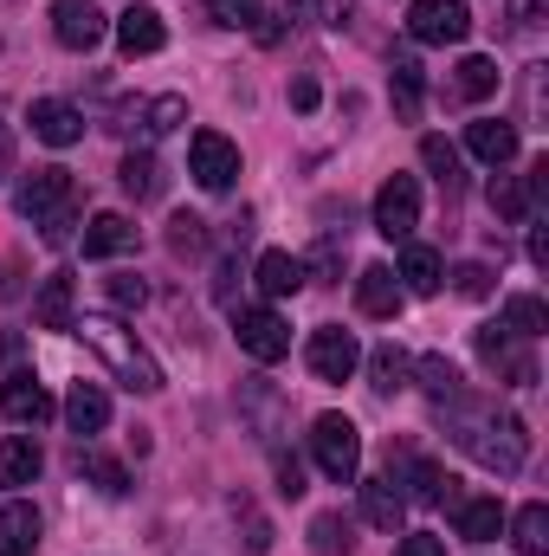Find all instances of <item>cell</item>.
<instances>
[{"mask_svg": "<svg viewBox=\"0 0 549 556\" xmlns=\"http://www.w3.org/2000/svg\"><path fill=\"white\" fill-rule=\"evenodd\" d=\"M439 408H446V433H452V446H459L465 459H478V466L498 472V479L524 472L531 433H524V420L511 415V408H498V402H465V395H452V402H439Z\"/></svg>", "mask_w": 549, "mask_h": 556, "instance_id": "1", "label": "cell"}, {"mask_svg": "<svg viewBox=\"0 0 549 556\" xmlns=\"http://www.w3.org/2000/svg\"><path fill=\"white\" fill-rule=\"evenodd\" d=\"M72 330H78V337H85V343L111 363V376H117L124 389H137V395H162V389H168V382H162V363L142 350V343L124 330V324H117V317H78Z\"/></svg>", "mask_w": 549, "mask_h": 556, "instance_id": "2", "label": "cell"}, {"mask_svg": "<svg viewBox=\"0 0 549 556\" xmlns=\"http://www.w3.org/2000/svg\"><path fill=\"white\" fill-rule=\"evenodd\" d=\"M13 207L59 247V240H72V220H78V181H72L65 168H33V175L13 188Z\"/></svg>", "mask_w": 549, "mask_h": 556, "instance_id": "3", "label": "cell"}, {"mask_svg": "<svg viewBox=\"0 0 549 556\" xmlns=\"http://www.w3.org/2000/svg\"><path fill=\"white\" fill-rule=\"evenodd\" d=\"M310 453H317V472L330 485H356L362 472V433L349 415H317L310 420Z\"/></svg>", "mask_w": 549, "mask_h": 556, "instance_id": "4", "label": "cell"}, {"mask_svg": "<svg viewBox=\"0 0 549 556\" xmlns=\"http://www.w3.org/2000/svg\"><path fill=\"white\" fill-rule=\"evenodd\" d=\"M472 33L465 0H408V39L413 46H459Z\"/></svg>", "mask_w": 549, "mask_h": 556, "instance_id": "5", "label": "cell"}, {"mask_svg": "<svg viewBox=\"0 0 549 556\" xmlns=\"http://www.w3.org/2000/svg\"><path fill=\"white\" fill-rule=\"evenodd\" d=\"M304 363H310V376H317V382H349V376L362 369V343H356L343 324H323V330H310Z\"/></svg>", "mask_w": 549, "mask_h": 556, "instance_id": "6", "label": "cell"}, {"mask_svg": "<svg viewBox=\"0 0 549 556\" xmlns=\"http://www.w3.org/2000/svg\"><path fill=\"white\" fill-rule=\"evenodd\" d=\"M233 337H240V350L253 356V363H284L291 356V324L266 311V304H253V311H233Z\"/></svg>", "mask_w": 549, "mask_h": 556, "instance_id": "7", "label": "cell"}, {"mask_svg": "<svg viewBox=\"0 0 549 556\" xmlns=\"http://www.w3.org/2000/svg\"><path fill=\"white\" fill-rule=\"evenodd\" d=\"M420 227V181L413 175H388L375 188V233L382 240H408Z\"/></svg>", "mask_w": 549, "mask_h": 556, "instance_id": "8", "label": "cell"}, {"mask_svg": "<svg viewBox=\"0 0 549 556\" xmlns=\"http://www.w3.org/2000/svg\"><path fill=\"white\" fill-rule=\"evenodd\" d=\"M188 168H194V181H201L207 194H227L233 175H240V149L220 137V130H194V142H188Z\"/></svg>", "mask_w": 549, "mask_h": 556, "instance_id": "9", "label": "cell"}, {"mask_svg": "<svg viewBox=\"0 0 549 556\" xmlns=\"http://www.w3.org/2000/svg\"><path fill=\"white\" fill-rule=\"evenodd\" d=\"M104 13H98V0H52V39L65 46V52H91V46H104Z\"/></svg>", "mask_w": 549, "mask_h": 556, "instance_id": "10", "label": "cell"}, {"mask_svg": "<svg viewBox=\"0 0 549 556\" xmlns=\"http://www.w3.org/2000/svg\"><path fill=\"white\" fill-rule=\"evenodd\" d=\"M0 415L13 420V427H46L59 408H52V395H46V382H39L33 369H13V376L0 382Z\"/></svg>", "mask_w": 549, "mask_h": 556, "instance_id": "11", "label": "cell"}, {"mask_svg": "<svg viewBox=\"0 0 549 556\" xmlns=\"http://www.w3.org/2000/svg\"><path fill=\"white\" fill-rule=\"evenodd\" d=\"M472 343H478V363H485V369L511 376L518 389H531V382H537V363L511 343V330H505V324H478V337H472Z\"/></svg>", "mask_w": 549, "mask_h": 556, "instance_id": "12", "label": "cell"}, {"mask_svg": "<svg viewBox=\"0 0 549 556\" xmlns=\"http://www.w3.org/2000/svg\"><path fill=\"white\" fill-rule=\"evenodd\" d=\"M362 518H369L375 531H388V538L408 525V492H401V479H395V472L362 479Z\"/></svg>", "mask_w": 549, "mask_h": 556, "instance_id": "13", "label": "cell"}, {"mask_svg": "<svg viewBox=\"0 0 549 556\" xmlns=\"http://www.w3.org/2000/svg\"><path fill=\"white\" fill-rule=\"evenodd\" d=\"M26 124H33V137L52 142V149H72V142L85 137V111H78V104H65V98H33Z\"/></svg>", "mask_w": 549, "mask_h": 556, "instance_id": "14", "label": "cell"}, {"mask_svg": "<svg viewBox=\"0 0 549 556\" xmlns=\"http://www.w3.org/2000/svg\"><path fill=\"white\" fill-rule=\"evenodd\" d=\"M33 324H39V330H72V324H78V285H72V273H46L39 278Z\"/></svg>", "mask_w": 549, "mask_h": 556, "instance_id": "15", "label": "cell"}, {"mask_svg": "<svg viewBox=\"0 0 549 556\" xmlns=\"http://www.w3.org/2000/svg\"><path fill=\"white\" fill-rule=\"evenodd\" d=\"M117 46H124V59H149V52H162V46H168L162 13H155V7H124V13H117Z\"/></svg>", "mask_w": 549, "mask_h": 556, "instance_id": "16", "label": "cell"}, {"mask_svg": "<svg viewBox=\"0 0 549 556\" xmlns=\"http://www.w3.org/2000/svg\"><path fill=\"white\" fill-rule=\"evenodd\" d=\"M401 278H395V266H362V278H356V311L362 317H401Z\"/></svg>", "mask_w": 549, "mask_h": 556, "instance_id": "17", "label": "cell"}, {"mask_svg": "<svg viewBox=\"0 0 549 556\" xmlns=\"http://www.w3.org/2000/svg\"><path fill=\"white\" fill-rule=\"evenodd\" d=\"M117 253H137V220L130 214H91L85 260H117Z\"/></svg>", "mask_w": 549, "mask_h": 556, "instance_id": "18", "label": "cell"}, {"mask_svg": "<svg viewBox=\"0 0 549 556\" xmlns=\"http://www.w3.org/2000/svg\"><path fill=\"white\" fill-rule=\"evenodd\" d=\"M465 149H472L485 168H505V162H518V124H505V117H478V124L465 130Z\"/></svg>", "mask_w": 549, "mask_h": 556, "instance_id": "19", "label": "cell"}, {"mask_svg": "<svg viewBox=\"0 0 549 556\" xmlns=\"http://www.w3.org/2000/svg\"><path fill=\"white\" fill-rule=\"evenodd\" d=\"M0 556H39V511L26 498L0 505Z\"/></svg>", "mask_w": 549, "mask_h": 556, "instance_id": "20", "label": "cell"}, {"mask_svg": "<svg viewBox=\"0 0 549 556\" xmlns=\"http://www.w3.org/2000/svg\"><path fill=\"white\" fill-rule=\"evenodd\" d=\"M39 466H46V453H39V440H33V433L0 440V485H7V492L33 485V479H39Z\"/></svg>", "mask_w": 549, "mask_h": 556, "instance_id": "21", "label": "cell"}, {"mask_svg": "<svg viewBox=\"0 0 549 556\" xmlns=\"http://www.w3.org/2000/svg\"><path fill=\"white\" fill-rule=\"evenodd\" d=\"M65 420H72V433L85 440V433H98L104 420H111V395L98 389V382H72V395H65Z\"/></svg>", "mask_w": 549, "mask_h": 556, "instance_id": "22", "label": "cell"}, {"mask_svg": "<svg viewBox=\"0 0 549 556\" xmlns=\"http://www.w3.org/2000/svg\"><path fill=\"white\" fill-rule=\"evenodd\" d=\"M253 285L266 291V298H291V291H304V260H291V253H259V266H253Z\"/></svg>", "mask_w": 549, "mask_h": 556, "instance_id": "23", "label": "cell"}, {"mask_svg": "<svg viewBox=\"0 0 549 556\" xmlns=\"http://www.w3.org/2000/svg\"><path fill=\"white\" fill-rule=\"evenodd\" d=\"M395 278H401V291H408V298H433L446 273H439V253H433V247H413V240H408V247H401V273H395Z\"/></svg>", "mask_w": 549, "mask_h": 556, "instance_id": "24", "label": "cell"}, {"mask_svg": "<svg viewBox=\"0 0 549 556\" xmlns=\"http://www.w3.org/2000/svg\"><path fill=\"white\" fill-rule=\"evenodd\" d=\"M401 466H408V498H413V505H446V498H452V485H459L446 466H433V459H420V453L401 459Z\"/></svg>", "mask_w": 549, "mask_h": 556, "instance_id": "25", "label": "cell"}, {"mask_svg": "<svg viewBox=\"0 0 549 556\" xmlns=\"http://www.w3.org/2000/svg\"><path fill=\"white\" fill-rule=\"evenodd\" d=\"M459 538H465V544L505 538V505H498V498H465V505H459Z\"/></svg>", "mask_w": 549, "mask_h": 556, "instance_id": "26", "label": "cell"}, {"mask_svg": "<svg viewBox=\"0 0 549 556\" xmlns=\"http://www.w3.org/2000/svg\"><path fill=\"white\" fill-rule=\"evenodd\" d=\"M117 181H124V194H130V201H162V162H155L149 149H130V155H124Z\"/></svg>", "mask_w": 549, "mask_h": 556, "instance_id": "27", "label": "cell"}, {"mask_svg": "<svg viewBox=\"0 0 549 556\" xmlns=\"http://www.w3.org/2000/svg\"><path fill=\"white\" fill-rule=\"evenodd\" d=\"M491 91H498V59H485V52L459 59V72H452V98L478 104V98H491Z\"/></svg>", "mask_w": 549, "mask_h": 556, "instance_id": "28", "label": "cell"}, {"mask_svg": "<svg viewBox=\"0 0 549 556\" xmlns=\"http://www.w3.org/2000/svg\"><path fill=\"white\" fill-rule=\"evenodd\" d=\"M310 551L317 556H349L356 551V525H349L343 511H317V518H310Z\"/></svg>", "mask_w": 549, "mask_h": 556, "instance_id": "29", "label": "cell"}, {"mask_svg": "<svg viewBox=\"0 0 549 556\" xmlns=\"http://www.w3.org/2000/svg\"><path fill=\"white\" fill-rule=\"evenodd\" d=\"M511 525V544L518 556H549V505H524L518 518H505Z\"/></svg>", "mask_w": 549, "mask_h": 556, "instance_id": "30", "label": "cell"}, {"mask_svg": "<svg viewBox=\"0 0 549 556\" xmlns=\"http://www.w3.org/2000/svg\"><path fill=\"white\" fill-rule=\"evenodd\" d=\"M408 376H413V363L395 350V343H382V350L369 356V389H375V395H401Z\"/></svg>", "mask_w": 549, "mask_h": 556, "instance_id": "31", "label": "cell"}, {"mask_svg": "<svg viewBox=\"0 0 549 556\" xmlns=\"http://www.w3.org/2000/svg\"><path fill=\"white\" fill-rule=\"evenodd\" d=\"M420 162H426V175H433L446 194H459L465 175H459V149H452V142L446 137H420Z\"/></svg>", "mask_w": 549, "mask_h": 556, "instance_id": "32", "label": "cell"}, {"mask_svg": "<svg viewBox=\"0 0 549 556\" xmlns=\"http://www.w3.org/2000/svg\"><path fill=\"white\" fill-rule=\"evenodd\" d=\"M505 330H511V337H544V330H549V311H544V298H531V291H518V298H505Z\"/></svg>", "mask_w": 549, "mask_h": 556, "instance_id": "33", "label": "cell"}, {"mask_svg": "<svg viewBox=\"0 0 549 556\" xmlns=\"http://www.w3.org/2000/svg\"><path fill=\"white\" fill-rule=\"evenodd\" d=\"M181 124H188V98H181V91L142 104V137H168V130H181Z\"/></svg>", "mask_w": 549, "mask_h": 556, "instance_id": "34", "label": "cell"}, {"mask_svg": "<svg viewBox=\"0 0 549 556\" xmlns=\"http://www.w3.org/2000/svg\"><path fill=\"white\" fill-rule=\"evenodd\" d=\"M413 376H420V389H426L433 402H452V395H465V382H459V369H452L446 356H420V363H413Z\"/></svg>", "mask_w": 549, "mask_h": 556, "instance_id": "35", "label": "cell"}, {"mask_svg": "<svg viewBox=\"0 0 549 556\" xmlns=\"http://www.w3.org/2000/svg\"><path fill=\"white\" fill-rule=\"evenodd\" d=\"M420 91H426V78H420V65H413V52H395V111L401 117H420Z\"/></svg>", "mask_w": 549, "mask_h": 556, "instance_id": "36", "label": "cell"}, {"mask_svg": "<svg viewBox=\"0 0 549 556\" xmlns=\"http://www.w3.org/2000/svg\"><path fill=\"white\" fill-rule=\"evenodd\" d=\"M491 214H498V220H531V188H524V175H498V181H491Z\"/></svg>", "mask_w": 549, "mask_h": 556, "instance_id": "37", "label": "cell"}, {"mask_svg": "<svg viewBox=\"0 0 549 556\" xmlns=\"http://www.w3.org/2000/svg\"><path fill=\"white\" fill-rule=\"evenodd\" d=\"M168 253H175V260L207 253V220H201V214H175V220H168Z\"/></svg>", "mask_w": 549, "mask_h": 556, "instance_id": "38", "label": "cell"}, {"mask_svg": "<svg viewBox=\"0 0 549 556\" xmlns=\"http://www.w3.org/2000/svg\"><path fill=\"white\" fill-rule=\"evenodd\" d=\"M78 466L98 479V492H111V498H124V492H130V472H124L117 459H104V453H78Z\"/></svg>", "mask_w": 549, "mask_h": 556, "instance_id": "39", "label": "cell"}, {"mask_svg": "<svg viewBox=\"0 0 549 556\" xmlns=\"http://www.w3.org/2000/svg\"><path fill=\"white\" fill-rule=\"evenodd\" d=\"M491 285H498V278H491L485 260H465V266L452 273V291H459V298H491Z\"/></svg>", "mask_w": 549, "mask_h": 556, "instance_id": "40", "label": "cell"}, {"mask_svg": "<svg viewBox=\"0 0 549 556\" xmlns=\"http://www.w3.org/2000/svg\"><path fill=\"white\" fill-rule=\"evenodd\" d=\"M207 13H214L220 26H259V20H266L259 0H207Z\"/></svg>", "mask_w": 549, "mask_h": 556, "instance_id": "41", "label": "cell"}, {"mask_svg": "<svg viewBox=\"0 0 549 556\" xmlns=\"http://www.w3.org/2000/svg\"><path fill=\"white\" fill-rule=\"evenodd\" d=\"M323 278V285H330V278L343 273V240H336V233H323V240H317V253H310V266H304V278Z\"/></svg>", "mask_w": 549, "mask_h": 556, "instance_id": "42", "label": "cell"}, {"mask_svg": "<svg viewBox=\"0 0 549 556\" xmlns=\"http://www.w3.org/2000/svg\"><path fill=\"white\" fill-rule=\"evenodd\" d=\"M142 298H149V285H142V278H111V304H117V311H137Z\"/></svg>", "mask_w": 549, "mask_h": 556, "instance_id": "43", "label": "cell"}, {"mask_svg": "<svg viewBox=\"0 0 549 556\" xmlns=\"http://www.w3.org/2000/svg\"><path fill=\"white\" fill-rule=\"evenodd\" d=\"M395 556H446V538H433V531H408Z\"/></svg>", "mask_w": 549, "mask_h": 556, "instance_id": "44", "label": "cell"}, {"mask_svg": "<svg viewBox=\"0 0 549 556\" xmlns=\"http://www.w3.org/2000/svg\"><path fill=\"white\" fill-rule=\"evenodd\" d=\"M278 492H284V498H304V466H297L291 453H278Z\"/></svg>", "mask_w": 549, "mask_h": 556, "instance_id": "45", "label": "cell"}, {"mask_svg": "<svg viewBox=\"0 0 549 556\" xmlns=\"http://www.w3.org/2000/svg\"><path fill=\"white\" fill-rule=\"evenodd\" d=\"M266 551H272V525L259 511H246V556H266Z\"/></svg>", "mask_w": 549, "mask_h": 556, "instance_id": "46", "label": "cell"}, {"mask_svg": "<svg viewBox=\"0 0 549 556\" xmlns=\"http://www.w3.org/2000/svg\"><path fill=\"white\" fill-rule=\"evenodd\" d=\"M317 20L323 26H349L356 20V0H317Z\"/></svg>", "mask_w": 549, "mask_h": 556, "instance_id": "47", "label": "cell"}, {"mask_svg": "<svg viewBox=\"0 0 549 556\" xmlns=\"http://www.w3.org/2000/svg\"><path fill=\"white\" fill-rule=\"evenodd\" d=\"M544 13H549V0H511V20L518 26H544Z\"/></svg>", "mask_w": 549, "mask_h": 556, "instance_id": "48", "label": "cell"}, {"mask_svg": "<svg viewBox=\"0 0 549 556\" xmlns=\"http://www.w3.org/2000/svg\"><path fill=\"white\" fill-rule=\"evenodd\" d=\"M291 104H297V111H317V78H297V85H291Z\"/></svg>", "mask_w": 549, "mask_h": 556, "instance_id": "49", "label": "cell"}, {"mask_svg": "<svg viewBox=\"0 0 549 556\" xmlns=\"http://www.w3.org/2000/svg\"><path fill=\"white\" fill-rule=\"evenodd\" d=\"M531 260H537V266H549V233H544V227L531 233Z\"/></svg>", "mask_w": 549, "mask_h": 556, "instance_id": "50", "label": "cell"}, {"mask_svg": "<svg viewBox=\"0 0 549 556\" xmlns=\"http://www.w3.org/2000/svg\"><path fill=\"white\" fill-rule=\"evenodd\" d=\"M7 168H13V137H7V124H0V181H7Z\"/></svg>", "mask_w": 549, "mask_h": 556, "instance_id": "51", "label": "cell"}]
</instances>
